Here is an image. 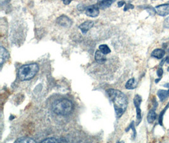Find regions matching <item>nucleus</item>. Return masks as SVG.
I'll return each instance as SVG.
<instances>
[{
  "label": "nucleus",
  "instance_id": "nucleus-1",
  "mask_svg": "<svg viewBox=\"0 0 169 143\" xmlns=\"http://www.w3.org/2000/svg\"><path fill=\"white\" fill-rule=\"evenodd\" d=\"M106 92L114 104L116 116L118 118H120L127 109L128 105L127 97L124 93L117 89H109Z\"/></svg>",
  "mask_w": 169,
  "mask_h": 143
},
{
  "label": "nucleus",
  "instance_id": "nucleus-2",
  "mask_svg": "<svg viewBox=\"0 0 169 143\" xmlns=\"http://www.w3.org/2000/svg\"><path fill=\"white\" fill-rule=\"evenodd\" d=\"M74 106L72 102L67 99H62L56 101L52 106L53 112L60 116H68L73 111Z\"/></svg>",
  "mask_w": 169,
  "mask_h": 143
},
{
  "label": "nucleus",
  "instance_id": "nucleus-3",
  "mask_svg": "<svg viewBox=\"0 0 169 143\" xmlns=\"http://www.w3.org/2000/svg\"><path fill=\"white\" fill-rule=\"evenodd\" d=\"M38 71L39 66L37 64H29L20 68L18 76L21 81H28L33 79L38 73Z\"/></svg>",
  "mask_w": 169,
  "mask_h": 143
},
{
  "label": "nucleus",
  "instance_id": "nucleus-4",
  "mask_svg": "<svg viewBox=\"0 0 169 143\" xmlns=\"http://www.w3.org/2000/svg\"><path fill=\"white\" fill-rule=\"evenodd\" d=\"M142 102V98L139 95H136L134 98V105L136 109V125H139L142 120L141 109L140 108Z\"/></svg>",
  "mask_w": 169,
  "mask_h": 143
},
{
  "label": "nucleus",
  "instance_id": "nucleus-5",
  "mask_svg": "<svg viewBox=\"0 0 169 143\" xmlns=\"http://www.w3.org/2000/svg\"><path fill=\"white\" fill-rule=\"evenodd\" d=\"M99 7L97 5H93L86 7V14L91 17H96L100 14Z\"/></svg>",
  "mask_w": 169,
  "mask_h": 143
},
{
  "label": "nucleus",
  "instance_id": "nucleus-6",
  "mask_svg": "<svg viewBox=\"0 0 169 143\" xmlns=\"http://www.w3.org/2000/svg\"><path fill=\"white\" fill-rule=\"evenodd\" d=\"M56 23L58 25L64 27V28H70L72 24V22L70 19H69L66 15H61L56 19Z\"/></svg>",
  "mask_w": 169,
  "mask_h": 143
},
{
  "label": "nucleus",
  "instance_id": "nucleus-7",
  "mask_svg": "<svg viewBox=\"0 0 169 143\" xmlns=\"http://www.w3.org/2000/svg\"><path fill=\"white\" fill-rule=\"evenodd\" d=\"M155 10L158 15L161 16V17H165V16L169 15V4L157 6L155 7Z\"/></svg>",
  "mask_w": 169,
  "mask_h": 143
},
{
  "label": "nucleus",
  "instance_id": "nucleus-8",
  "mask_svg": "<svg viewBox=\"0 0 169 143\" xmlns=\"http://www.w3.org/2000/svg\"><path fill=\"white\" fill-rule=\"evenodd\" d=\"M10 58V53L4 47L0 48V64L2 66L3 64Z\"/></svg>",
  "mask_w": 169,
  "mask_h": 143
},
{
  "label": "nucleus",
  "instance_id": "nucleus-9",
  "mask_svg": "<svg viewBox=\"0 0 169 143\" xmlns=\"http://www.w3.org/2000/svg\"><path fill=\"white\" fill-rule=\"evenodd\" d=\"M94 26V22L91 20H87L84 22L79 26V29L81 30L83 33L86 34L87 32L89 31L91 28H92Z\"/></svg>",
  "mask_w": 169,
  "mask_h": 143
},
{
  "label": "nucleus",
  "instance_id": "nucleus-10",
  "mask_svg": "<svg viewBox=\"0 0 169 143\" xmlns=\"http://www.w3.org/2000/svg\"><path fill=\"white\" fill-rule=\"evenodd\" d=\"M115 2V0H101L97 4L100 9H106L110 7L113 3Z\"/></svg>",
  "mask_w": 169,
  "mask_h": 143
},
{
  "label": "nucleus",
  "instance_id": "nucleus-11",
  "mask_svg": "<svg viewBox=\"0 0 169 143\" xmlns=\"http://www.w3.org/2000/svg\"><path fill=\"white\" fill-rule=\"evenodd\" d=\"M155 109H156V107H154V108L150 109L148 113L147 121L149 123H153L157 119V115L156 113Z\"/></svg>",
  "mask_w": 169,
  "mask_h": 143
},
{
  "label": "nucleus",
  "instance_id": "nucleus-12",
  "mask_svg": "<svg viewBox=\"0 0 169 143\" xmlns=\"http://www.w3.org/2000/svg\"><path fill=\"white\" fill-rule=\"evenodd\" d=\"M95 60L99 64H104L107 61V57L104 53H103L100 50H97L95 53Z\"/></svg>",
  "mask_w": 169,
  "mask_h": 143
},
{
  "label": "nucleus",
  "instance_id": "nucleus-13",
  "mask_svg": "<svg viewBox=\"0 0 169 143\" xmlns=\"http://www.w3.org/2000/svg\"><path fill=\"white\" fill-rule=\"evenodd\" d=\"M165 52L163 49H157L151 52V56L157 59H162L164 57Z\"/></svg>",
  "mask_w": 169,
  "mask_h": 143
},
{
  "label": "nucleus",
  "instance_id": "nucleus-14",
  "mask_svg": "<svg viewBox=\"0 0 169 143\" xmlns=\"http://www.w3.org/2000/svg\"><path fill=\"white\" fill-rule=\"evenodd\" d=\"M157 95L160 101H165L169 97V89L168 90H159L157 92Z\"/></svg>",
  "mask_w": 169,
  "mask_h": 143
},
{
  "label": "nucleus",
  "instance_id": "nucleus-15",
  "mask_svg": "<svg viewBox=\"0 0 169 143\" xmlns=\"http://www.w3.org/2000/svg\"><path fill=\"white\" fill-rule=\"evenodd\" d=\"M137 83L136 82L135 78H132L129 79L125 84V88L128 90H132L134 89L136 87Z\"/></svg>",
  "mask_w": 169,
  "mask_h": 143
},
{
  "label": "nucleus",
  "instance_id": "nucleus-16",
  "mask_svg": "<svg viewBox=\"0 0 169 143\" xmlns=\"http://www.w3.org/2000/svg\"><path fill=\"white\" fill-rule=\"evenodd\" d=\"M41 142L44 143V142H47V143H50V142H52V143H55V142H68V141H67L65 139H56L54 138H48L46 139L43 141H41Z\"/></svg>",
  "mask_w": 169,
  "mask_h": 143
},
{
  "label": "nucleus",
  "instance_id": "nucleus-17",
  "mask_svg": "<svg viewBox=\"0 0 169 143\" xmlns=\"http://www.w3.org/2000/svg\"><path fill=\"white\" fill-rule=\"evenodd\" d=\"M15 142L17 143H19V142H27V143H30V142H33L35 143L36 142V141L35 140H34L33 139L30 138H27V137H23V138H20L17 139V140L15 141Z\"/></svg>",
  "mask_w": 169,
  "mask_h": 143
},
{
  "label": "nucleus",
  "instance_id": "nucleus-18",
  "mask_svg": "<svg viewBox=\"0 0 169 143\" xmlns=\"http://www.w3.org/2000/svg\"><path fill=\"white\" fill-rule=\"evenodd\" d=\"M169 108V103L168 104L165 106V108L164 109V110H162L161 111V113L158 116V123L161 125L162 126L163 125V118H164V115L165 113V111L167 110V109Z\"/></svg>",
  "mask_w": 169,
  "mask_h": 143
},
{
  "label": "nucleus",
  "instance_id": "nucleus-19",
  "mask_svg": "<svg viewBox=\"0 0 169 143\" xmlns=\"http://www.w3.org/2000/svg\"><path fill=\"white\" fill-rule=\"evenodd\" d=\"M99 49L104 55L108 54L111 52V50L110 49V48L107 45H100L99 46Z\"/></svg>",
  "mask_w": 169,
  "mask_h": 143
},
{
  "label": "nucleus",
  "instance_id": "nucleus-20",
  "mask_svg": "<svg viewBox=\"0 0 169 143\" xmlns=\"http://www.w3.org/2000/svg\"><path fill=\"white\" fill-rule=\"evenodd\" d=\"M145 9L147 10V12L151 15H155L157 13L156 10L154 9V8H153L151 6H147L146 8H145Z\"/></svg>",
  "mask_w": 169,
  "mask_h": 143
},
{
  "label": "nucleus",
  "instance_id": "nucleus-21",
  "mask_svg": "<svg viewBox=\"0 0 169 143\" xmlns=\"http://www.w3.org/2000/svg\"><path fill=\"white\" fill-rule=\"evenodd\" d=\"M132 129V130H133V132H134V135H133V138H134V139L136 138V129H135V127H134V122H132V123H131V125H130V126L129 127V128L127 129H126L125 130L126 131H129V129Z\"/></svg>",
  "mask_w": 169,
  "mask_h": 143
},
{
  "label": "nucleus",
  "instance_id": "nucleus-22",
  "mask_svg": "<svg viewBox=\"0 0 169 143\" xmlns=\"http://www.w3.org/2000/svg\"><path fill=\"white\" fill-rule=\"evenodd\" d=\"M134 8V6L130 4V3L126 4L125 5V7H124V11L125 12V11H127L128 10H129V9H133Z\"/></svg>",
  "mask_w": 169,
  "mask_h": 143
},
{
  "label": "nucleus",
  "instance_id": "nucleus-23",
  "mask_svg": "<svg viewBox=\"0 0 169 143\" xmlns=\"http://www.w3.org/2000/svg\"><path fill=\"white\" fill-rule=\"evenodd\" d=\"M164 26L165 28H169V17L165 19L164 22Z\"/></svg>",
  "mask_w": 169,
  "mask_h": 143
},
{
  "label": "nucleus",
  "instance_id": "nucleus-24",
  "mask_svg": "<svg viewBox=\"0 0 169 143\" xmlns=\"http://www.w3.org/2000/svg\"><path fill=\"white\" fill-rule=\"evenodd\" d=\"M157 75L159 78H162L163 74H164V70L162 68H159L158 70H157Z\"/></svg>",
  "mask_w": 169,
  "mask_h": 143
},
{
  "label": "nucleus",
  "instance_id": "nucleus-25",
  "mask_svg": "<svg viewBox=\"0 0 169 143\" xmlns=\"http://www.w3.org/2000/svg\"><path fill=\"white\" fill-rule=\"evenodd\" d=\"M10 3V0H1V5L3 6L4 5L9 4Z\"/></svg>",
  "mask_w": 169,
  "mask_h": 143
},
{
  "label": "nucleus",
  "instance_id": "nucleus-26",
  "mask_svg": "<svg viewBox=\"0 0 169 143\" xmlns=\"http://www.w3.org/2000/svg\"><path fill=\"white\" fill-rule=\"evenodd\" d=\"M62 1L63 2V3L65 4V5H69L73 0H62Z\"/></svg>",
  "mask_w": 169,
  "mask_h": 143
},
{
  "label": "nucleus",
  "instance_id": "nucleus-27",
  "mask_svg": "<svg viewBox=\"0 0 169 143\" xmlns=\"http://www.w3.org/2000/svg\"><path fill=\"white\" fill-rule=\"evenodd\" d=\"M125 4V2L124 1H120V2H118V7H122Z\"/></svg>",
  "mask_w": 169,
  "mask_h": 143
},
{
  "label": "nucleus",
  "instance_id": "nucleus-28",
  "mask_svg": "<svg viewBox=\"0 0 169 143\" xmlns=\"http://www.w3.org/2000/svg\"><path fill=\"white\" fill-rule=\"evenodd\" d=\"M165 87H166V88H168L169 89V83H165L164 85Z\"/></svg>",
  "mask_w": 169,
  "mask_h": 143
},
{
  "label": "nucleus",
  "instance_id": "nucleus-29",
  "mask_svg": "<svg viewBox=\"0 0 169 143\" xmlns=\"http://www.w3.org/2000/svg\"><path fill=\"white\" fill-rule=\"evenodd\" d=\"M166 61H167V63L169 62V57H167V58L166 59ZM167 71H168V72H169V66H168V69H167Z\"/></svg>",
  "mask_w": 169,
  "mask_h": 143
},
{
  "label": "nucleus",
  "instance_id": "nucleus-30",
  "mask_svg": "<svg viewBox=\"0 0 169 143\" xmlns=\"http://www.w3.org/2000/svg\"><path fill=\"white\" fill-rule=\"evenodd\" d=\"M160 79H161V78H160L159 79H155V83H157L158 82H159V81L160 80Z\"/></svg>",
  "mask_w": 169,
  "mask_h": 143
}]
</instances>
